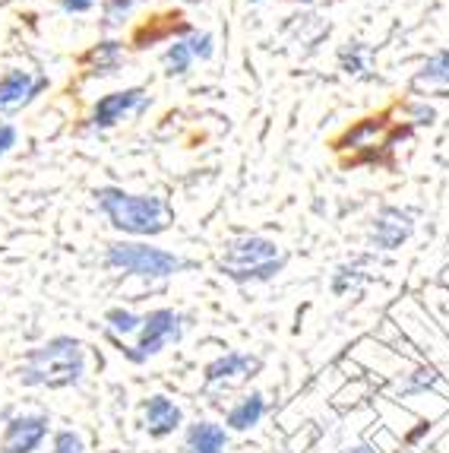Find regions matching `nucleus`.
<instances>
[{
	"label": "nucleus",
	"instance_id": "4",
	"mask_svg": "<svg viewBox=\"0 0 449 453\" xmlns=\"http://www.w3.org/2000/svg\"><path fill=\"white\" fill-rule=\"evenodd\" d=\"M105 264L111 270L140 276V280H171V276L187 270L190 260L146 242H114L105 250Z\"/></svg>",
	"mask_w": 449,
	"mask_h": 453
},
{
	"label": "nucleus",
	"instance_id": "20",
	"mask_svg": "<svg viewBox=\"0 0 449 453\" xmlns=\"http://www.w3.org/2000/svg\"><path fill=\"white\" fill-rule=\"evenodd\" d=\"M367 58H370V51H367L361 42H354V45H348L342 54H339V67H342L348 76H361L367 70Z\"/></svg>",
	"mask_w": 449,
	"mask_h": 453
},
{
	"label": "nucleus",
	"instance_id": "30",
	"mask_svg": "<svg viewBox=\"0 0 449 453\" xmlns=\"http://www.w3.org/2000/svg\"><path fill=\"white\" fill-rule=\"evenodd\" d=\"M294 4H314V0H294Z\"/></svg>",
	"mask_w": 449,
	"mask_h": 453
},
{
	"label": "nucleus",
	"instance_id": "17",
	"mask_svg": "<svg viewBox=\"0 0 449 453\" xmlns=\"http://www.w3.org/2000/svg\"><path fill=\"white\" fill-rule=\"evenodd\" d=\"M194 54H190L187 42L184 38H174L171 45L165 48V54H162V64H165V73L168 76H187L190 67H194Z\"/></svg>",
	"mask_w": 449,
	"mask_h": 453
},
{
	"label": "nucleus",
	"instance_id": "21",
	"mask_svg": "<svg viewBox=\"0 0 449 453\" xmlns=\"http://www.w3.org/2000/svg\"><path fill=\"white\" fill-rule=\"evenodd\" d=\"M184 42H187L190 54H194L196 61H212V58H216V35H212V32L194 29Z\"/></svg>",
	"mask_w": 449,
	"mask_h": 453
},
{
	"label": "nucleus",
	"instance_id": "9",
	"mask_svg": "<svg viewBox=\"0 0 449 453\" xmlns=\"http://www.w3.org/2000/svg\"><path fill=\"white\" fill-rule=\"evenodd\" d=\"M48 422L42 416H19L7 425V438H4V453H32L42 438H45Z\"/></svg>",
	"mask_w": 449,
	"mask_h": 453
},
{
	"label": "nucleus",
	"instance_id": "8",
	"mask_svg": "<svg viewBox=\"0 0 449 453\" xmlns=\"http://www.w3.org/2000/svg\"><path fill=\"white\" fill-rule=\"evenodd\" d=\"M48 86V76H35L32 70L13 67L0 76V114H13L26 108L38 92Z\"/></svg>",
	"mask_w": 449,
	"mask_h": 453
},
{
	"label": "nucleus",
	"instance_id": "15",
	"mask_svg": "<svg viewBox=\"0 0 449 453\" xmlns=\"http://www.w3.org/2000/svg\"><path fill=\"white\" fill-rule=\"evenodd\" d=\"M256 362L250 356H240V352H228V356H222L218 362L209 365V371H206V378L209 380H224V378H234V374H247V371H254Z\"/></svg>",
	"mask_w": 449,
	"mask_h": 453
},
{
	"label": "nucleus",
	"instance_id": "1",
	"mask_svg": "<svg viewBox=\"0 0 449 453\" xmlns=\"http://www.w3.org/2000/svg\"><path fill=\"white\" fill-rule=\"evenodd\" d=\"M95 203L118 232L133 238H152L171 226V210L162 196L130 194L124 188H98Z\"/></svg>",
	"mask_w": 449,
	"mask_h": 453
},
{
	"label": "nucleus",
	"instance_id": "26",
	"mask_svg": "<svg viewBox=\"0 0 449 453\" xmlns=\"http://www.w3.org/2000/svg\"><path fill=\"white\" fill-rule=\"evenodd\" d=\"M16 136L19 134H16L13 124H0V159H4V156L16 146Z\"/></svg>",
	"mask_w": 449,
	"mask_h": 453
},
{
	"label": "nucleus",
	"instance_id": "3",
	"mask_svg": "<svg viewBox=\"0 0 449 453\" xmlns=\"http://www.w3.org/2000/svg\"><path fill=\"white\" fill-rule=\"evenodd\" d=\"M86 371V352L83 342L73 336H54L45 346L29 352L23 368L26 384L38 387H70L83 378Z\"/></svg>",
	"mask_w": 449,
	"mask_h": 453
},
{
	"label": "nucleus",
	"instance_id": "24",
	"mask_svg": "<svg viewBox=\"0 0 449 453\" xmlns=\"http://www.w3.org/2000/svg\"><path fill=\"white\" fill-rule=\"evenodd\" d=\"M405 114H408V121L418 124V127H434L437 124L434 105H427V102H412V105H405Z\"/></svg>",
	"mask_w": 449,
	"mask_h": 453
},
{
	"label": "nucleus",
	"instance_id": "27",
	"mask_svg": "<svg viewBox=\"0 0 449 453\" xmlns=\"http://www.w3.org/2000/svg\"><path fill=\"white\" fill-rule=\"evenodd\" d=\"M95 7V0H60V10L64 13H89V10Z\"/></svg>",
	"mask_w": 449,
	"mask_h": 453
},
{
	"label": "nucleus",
	"instance_id": "10",
	"mask_svg": "<svg viewBox=\"0 0 449 453\" xmlns=\"http://www.w3.org/2000/svg\"><path fill=\"white\" fill-rule=\"evenodd\" d=\"M178 32L184 38H187L190 32H194V29H190V23L180 13L156 16V19H149V23L142 26V29H136L133 45L136 48H149V45H156V42H168V38L174 42V35H178Z\"/></svg>",
	"mask_w": 449,
	"mask_h": 453
},
{
	"label": "nucleus",
	"instance_id": "2",
	"mask_svg": "<svg viewBox=\"0 0 449 453\" xmlns=\"http://www.w3.org/2000/svg\"><path fill=\"white\" fill-rule=\"evenodd\" d=\"M285 254L266 234H238L224 244V254L218 260V270L234 282H266L276 273H282Z\"/></svg>",
	"mask_w": 449,
	"mask_h": 453
},
{
	"label": "nucleus",
	"instance_id": "11",
	"mask_svg": "<svg viewBox=\"0 0 449 453\" xmlns=\"http://www.w3.org/2000/svg\"><path fill=\"white\" fill-rule=\"evenodd\" d=\"M83 64L89 67L92 76L118 73L120 64H124V42H118V38H105V42H98V45L83 58Z\"/></svg>",
	"mask_w": 449,
	"mask_h": 453
},
{
	"label": "nucleus",
	"instance_id": "16",
	"mask_svg": "<svg viewBox=\"0 0 449 453\" xmlns=\"http://www.w3.org/2000/svg\"><path fill=\"white\" fill-rule=\"evenodd\" d=\"M224 450V431L218 425L202 422L190 431V453H222Z\"/></svg>",
	"mask_w": 449,
	"mask_h": 453
},
{
	"label": "nucleus",
	"instance_id": "23",
	"mask_svg": "<svg viewBox=\"0 0 449 453\" xmlns=\"http://www.w3.org/2000/svg\"><path fill=\"white\" fill-rule=\"evenodd\" d=\"M364 280V273L358 266H339L336 276H332V292L336 295H345L348 288H354L358 282Z\"/></svg>",
	"mask_w": 449,
	"mask_h": 453
},
{
	"label": "nucleus",
	"instance_id": "6",
	"mask_svg": "<svg viewBox=\"0 0 449 453\" xmlns=\"http://www.w3.org/2000/svg\"><path fill=\"white\" fill-rule=\"evenodd\" d=\"M149 108V96L142 86H127V89H118V92H108L95 102L89 114V127L95 130H108L114 124H120L124 118L130 114H142Z\"/></svg>",
	"mask_w": 449,
	"mask_h": 453
},
{
	"label": "nucleus",
	"instance_id": "12",
	"mask_svg": "<svg viewBox=\"0 0 449 453\" xmlns=\"http://www.w3.org/2000/svg\"><path fill=\"white\" fill-rule=\"evenodd\" d=\"M415 89H449V48L430 54L412 80Z\"/></svg>",
	"mask_w": 449,
	"mask_h": 453
},
{
	"label": "nucleus",
	"instance_id": "28",
	"mask_svg": "<svg viewBox=\"0 0 449 453\" xmlns=\"http://www.w3.org/2000/svg\"><path fill=\"white\" fill-rule=\"evenodd\" d=\"M352 453H374V450H367V447H358V450H352Z\"/></svg>",
	"mask_w": 449,
	"mask_h": 453
},
{
	"label": "nucleus",
	"instance_id": "25",
	"mask_svg": "<svg viewBox=\"0 0 449 453\" xmlns=\"http://www.w3.org/2000/svg\"><path fill=\"white\" fill-rule=\"evenodd\" d=\"M54 453H83V441L76 438L73 431H64V434H57Z\"/></svg>",
	"mask_w": 449,
	"mask_h": 453
},
{
	"label": "nucleus",
	"instance_id": "13",
	"mask_svg": "<svg viewBox=\"0 0 449 453\" xmlns=\"http://www.w3.org/2000/svg\"><path fill=\"white\" fill-rule=\"evenodd\" d=\"M142 412H146V425H149L152 434H168L180 425V409L165 396H152Z\"/></svg>",
	"mask_w": 449,
	"mask_h": 453
},
{
	"label": "nucleus",
	"instance_id": "5",
	"mask_svg": "<svg viewBox=\"0 0 449 453\" xmlns=\"http://www.w3.org/2000/svg\"><path fill=\"white\" fill-rule=\"evenodd\" d=\"M180 333H184V320H180L178 311L171 308H158V311H149L146 318H142V326H140V342L130 349L127 356L133 362H142V358L156 356L162 352L165 346L180 340Z\"/></svg>",
	"mask_w": 449,
	"mask_h": 453
},
{
	"label": "nucleus",
	"instance_id": "29",
	"mask_svg": "<svg viewBox=\"0 0 449 453\" xmlns=\"http://www.w3.org/2000/svg\"><path fill=\"white\" fill-rule=\"evenodd\" d=\"M184 4H206V0H184Z\"/></svg>",
	"mask_w": 449,
	"mask_h": 453
},
{
	"label": "nucleus",
	"instance_id": "22",
	"mask_svg": "<svg viewBox=\"0 0 449 453\" xmlns=\"http://www.w3.org/2000/svg\"><path fill=\"white\" fill-rule=\"evenodd\" d=\"M108 326H111L114 333H120V336H130V333H136L142 326V318H136L133 311H124V308H114L105 314Z\"/></svg>",
	"mask_w": 449,
	"mask_h": 453
},
{
	"label": "nucleus",
	"instance_id": "14",
	"mask_svg": "<svg viewBox=\"0 0 449 453\" xmlns=\"http://www.w3.org/2000/svg\"><path fill=\"white\" fill-rule=\"evenodd\" d=\"M383 130V118H364L361 124H354L352 130H345V136L339 140V150H361V146H374V136Z\"/></svg>",
	"mask_w": 449,
	"mask_h": 453
},
{
	"label": "nucleus",
	"instance_id": "7",
	"mask_svg": "<svg viewBox=\"0 0 449 453\" xmlns=\"http://www.w3.org/2000/svg\"><path fill=\"white\" fill-rule=\"evenodd\" d=\"M415 232V216L402 206H383L370 222V244L380 250L402 248Z\"/></svg>",
	"mask_w": 449,
	"mask_h": 453
},
{
	"label": "nucleus",
	"instance_id": "19",
	"mask_svg": "<svg viewBox=\"0 0 449 453\" xmlns=\"http://www.w3.org/2000/svg\"><path fill=\"white\" fill-rule=\"evenodd\" d=\"M142 0H105V7H102V26L105 29H120V26L127 23L133 10L140 7Z\"/></svg>",
	"mask_w": 449,
	"mask_h": 453
},
{
	"label": "nucleus",
	"instance_id": "18",
	"mask_svg": "<svg viewBox=\"0 0 449 453\" xmlns=\"http://www.w3.org/2000/svg\"><path fill=\"white\" fill-rule=\"evenodd\" d=\"M263 409H266V403H263L260 393H254L250 400H244L240 406L232 409V416H228V425H232V428H250V425H256L263 418Z\"/></svg>",
	"mask_w": 449,
	"mask_h": 453
}]
</instances>
